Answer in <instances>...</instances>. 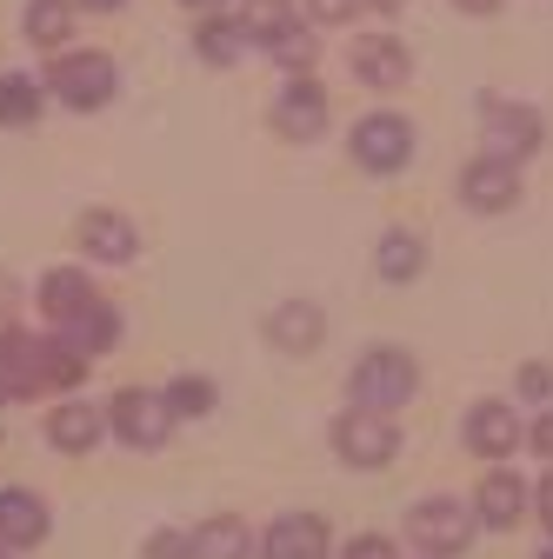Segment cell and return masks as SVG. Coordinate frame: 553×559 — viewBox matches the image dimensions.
Returning a JSON list of instances; mask_svg holds the SVG:
<instances>
[{
	"instance_id": "obj_1",
	"label": "cell",
	"mask_w": 553,
	"mask_h": 559,
	"mask_svg": "<svg viewBox=\"0 0 553 559\" xmlns=\"http://www.w3.org/2000/svg\"><path fill=\"white\" fill-rule=\"evenodd\" d=\"M413 393H421V367H413V354H400V346H374V354H361V367H354V406L400 413Z\"/></svg>"
},
{
	"instance_id": "obj_2",
	"label": "cell",
	"mask_w": 553,
	"mask_h": 559,
	"mask_svg": "<svg viewBox=\"0 0 553 559\" xmlns=\"http://www.w3.org/2000/svg\"><path fill=\"white\" fill-rule=\"evenodd\" d=\"M473 533H480V520H473V507H460L454 493H434V500H421V507H407V539L421 546L427 559L467 552Z\"/></svg>"
},
{
	"instance_id": "obj_3",
	"label": "cell",
	"mask_w": 553,
	"mask_h": 559,
	"mask_svg": "<svg viewBox=\"0 0 553 559\" xmlns=\"http://www.w3.org/2000/svg\"><path fill=\"white\" fill-rule=\"evenodd\" d=\"M480 133H487V160H501V167H520V160H533L540 154V114L527 107V100H501V94H487L480 100Z\"/></svg>"
},
{
	"instance_id": "obj_4",
	"label": "cell",
	"mask_w": 553,
	"mask_h": 559,
	"mask_svg": "<svg viewBox=\"0 0 553 559\" xmlns=\"http://www.w3.org/2000/svg\"><path fill=\"white\" fill-rule=\"evenodd\" d=\"M107 427H114V440H120V447L154 453V447H167V433H174V406H167V393L120 386V393H114V406H107Z\"/></svg>"
},
{
	"instance_id": "obj_5",
	"label": "cell",
	"mask_w": 553,
	"mask_h": 559,
	"mask_svg": "<svg viewBox=\"0 0 553 559\" xmlns=\"http://www.w3.org/2000/svg\"><path fill=\"white\" fill-rule=\"evenodd\" d=\"M333 453L348 460V466H361V473L387 466V460L400 453V427H393V413H367V406H348V413L333 419Z\"/></svg>"
},
{
	"instance_id": "obj_6",
	"label": "cell",
	"mask_w": 553,
	"mask_h": 559,
	"mask_svg": "<svg viewBox=\"0 0 553 559\" xmlns=\"http://www.w3.org/2000/svg\"><path fill=\"white\" fill-rule=\"evenodd\" d=\"M114 60L107 53H94V47H74V53H60L54 67H47V87L67 100V107H81V114H94V107H107L114 100Z\"/></svg>"
},
{
	"instance_id": "obj_7",
	"label": "cell",
	"mask_w": 553,
	"mask_h": 559,
	"mask_svg": "<svg viewBox=\"0 0 553 559\" xmlns=\"http://www.w3.org/2000/svg\"><path fill=\"white\" fill-rule=\"evenodd\" d=\"M348 154H354L367 174H400V167L413 160V127H407L400 114H367V120L354 127V140H348Z\"/></svg>"
},
{
	"instance_id": "obj_8",
	"label": "cell",
	"mask_w": 553,
	"mask_h": 559,
	"mask_svg": "<svg viewBox=\"0 0 553 559\" xmlns=\"http://www.w3.org/2000/svg\"><path fill=\"white\" fill-rule=\"evenodd\" d=\"M527 440V427H520V413L507 406V400H480L473 413H467V447L480 453V460H494V466H507V453Z\"/></svg>"
},
{
	"instance_id": "obj_9",
	"label": "cell",
	"mask_w": 553,
	"mask_h": 559,
	"mask_svg": "<svg viewBox=\"0 0 553 559\" xmlns=\"http://www.w3.org/2000/svg\"><path fill=\"white\" fill-rule=\"evenodd\" d=\"M81 247L101 266H127L133 253H141V234H133V221L114 214V206H87V214H81Z\"/></svg>"
},
{
	"instance_id": "obj_10",
	"label": "cell",
	"mask_w": 553,
	"mask_h": 559,
	"mask_svg": "<svg viewBox=\"0 0 553 559\" xmlns=\"http://www.w3.org/2000/svg\"><path fill=\"white\" fill-rule=\"evenodd\" d=\"M460 200L473 206V214H507V206H520V167H501V160L480 154L460 174Z\"/></svg>"
},
{
	"instance_id": "obj_11",
	"label": "cell",
	"mask_w": 553,
	"mask_h": 559,
	"mask_svg": "<svg viewBox=\"0 0 553 559\" xmlns=\"http://www.w3.org/2000/svg\"><path fill=\"white\" fill-rule=\"evenodd\" d=\"M327 520L320 513H287V520H273L267 539H260V559H327Z\"/></svg>"
},
{
	"instance_id": "obj_12",
	"label": "cell",
	"mask_w": 553,
	"mask_h": 559,
	"mask_svg": "<svg viewBox=\"0 0 553 559\" xmlns=\"http://www.w3.org/2000/svg\"><path fill=\"white\" fill-rule=\"evenodd\" d=\"M520 513H527V486H520V473L494 466L487 479H480V493H473V520L494 526V533H507V526H520Z\"/></svg>"
},
{
	"instance_id": "obj_13",
	"label": "cell",
	"mask_w": 553,
	"mask_h": 559,
	"mask_svg": "<svg viewBox=\"0 0 553 559\" xmlns=\"http://www.w3.org/2000/svg\"><path fill=\"white\" fill-rule=\"evenodd\" d=\"M273 127H281L287 140H314L320 127H327V94H320V81H287V94L273 100Z\"/></svg>"
},
{
	"instance_id": "obj_14",
	"label": "cell",
	"mask_w": 553,
	"mask_h": 559,
	"mask_svg": "<svg viewBox=\"0 0 553 559\" xmlns=\"http://www.w3.org/2000/svg\"><path fill=\"white\" fill-rule=\"evenodd\" d=\"M47 539V500L27 493V486H8L0 493V546H40Z\"/></svg>"
},
{
	"instance_id": "obj_15",
	"label": "cell",
	"mask_w": 553,
	"mask_h": 559,
	"mask_svg": "<svg viewBox=\"0 0 553 559\" xmlns=\"http://www.w3.org/2000/svg\"><path fill=\"white\" fill-rule=\"evenodd\" d=\"M54 340L67 346V354H81V360H94V354H107V346L120 340V313L107 307V300H94L87 313H74L67 326H54Z\"/></svg>"
},
{
	"instance_id": "obj_16",
	"label": "cell",
	"mask_w": 553,
	"mask_h": 559,
	"mask_svg": "<svg viewBox=\"0 0 553 559\" xmlns=\"http://www.w3.org/2000/svg\"><path fill=\"white\" fill-rule=\"evenodd\" d=\"M320 333H327V313H320L314 300H287V307H273V313H267V340H273V346H287V354H314Z\"/></svg>"
},
{
	"instance_id": "obj_17",
	"label": "cell",
	"mask_w": 553,
	"mask_h": 559,
	"mask_svg": "<svg viewBox=\"0 0 553 559\" xmlns=\"http://www.w3.org/2000/svg\"><path fill=\"white\" fill-rule=\"evenodd\" d=\"M354 74L367 81V87H400L407 74H413V60H407V47L400 40H387V34H367V40H354Z\"/></svg>"
},
{
	"instance_id": "obj_18",
	"label": "cell",
	"mask_w": 553,
	"mask_h": 559,
	"mask_svg": "<svg viewBox=\"0 0 553 559\" xmlns=\"http://www.w3.org/2000/svg\"><path fill=\"white\" fill-rule=\"evenodd\" d=\"M40 307H47V320H54V326H67L74 313H87V307H94V280H87L81 266H54V273L40 280Z\"/></svg>"
},
{
	"instance_id": "obj_19",
	"label": "cell",
	"mask_w": 553,
	"mask_h": 559,
	"mask_svg": "<svg viewBox=\"0 0 553 559\" xmlns=\"http://www.w3.org/2000/svg\"><path fill=\"white\" fill-rule=\"evenodd\" d=\"M101 419H107V413H94V406H81V400H67V406L47 413V440H54L60 453H87V447L101 440Z\"/></svg>"
},
{
	"instance_id": "obj_20",
	"label": "cell",
	"mask_w": 553,
	"mask_h": 559,
	"mask_svg": "<svg viewBox=\"0 0 553 559\" xmlns=\"http://www.w3.org/2000/svg\"><path fill=\"white\" fill-rule=\"evenodd\" d=\"M254 552V539H247V526L240 520H207L200 533H193V559H247Z\"/></svg>"
},
{
	"instance_id": "obj_21",
	"label": "cell",
	"mask_w": 553,
	"mask_h": 559,
	"mask_svg": "<svg viewBox=\"0 0 553 559\" xmlns=\"http://www.w3.org/2000/svg\"><path fill=\"white\" fill-rule=\"evenodd\" d=\"M74 34V0H27V40L34 47H60Z\"/></svg>"
},
{
	"instance_id": "obj_22",
	"label": "cell",
	"mask_w": 553,
	"mask_h": 559,
	"mask_svg": "<svg viewBox=\"0 0 553 559\" xmlns=\"http://www.w3.org/2000/svg\"><path fill=\"white\" fill-rule=\"evenodd\" d=\"M193 47H200V60H207V67H234V60H240V47H247V27H240V21H200Z\"/></svg>"
},
{
	"instance_id": "obj_23",
	"label": "cell",
	"mask_w": 553,
	"mask_h": 559,
	"mask_svg": "<svg viewBox=\"0 0 553 559\" xmlns=\"http://www.w3.org/2000/svg\"><path fill=\"white\" fill-rule=\"evenodd\" d=\"M40 120V81L8 74L0 81V127H34Z\"/></svg>"
},
{
	"instance_id": "obj_24",
	"label": "cell",
	"mask_w": 553,
	"mask_h": 559,
	"mask_svg": "<svg viewBox=\"0 0 553 559\" xmlns=\"http://www.w3.org/2000/svg\"><path fill=\"white\" fill-rule=\"evenodd\" d=\"M421 266H427L421 234H387V240H380V280H413Z\"/></svg>"
},
{
	"instance_id": "obj_25",
	"label": "cell",
	"mask_w": 553,
	"mask_h": 559,
	"mask_svg": "<svg viewBox=\"0 0 553 559\" xmlns=\"http://www.w3.org/2000/svg\"><path fill=\"white\" fill-rule=\"evenodd\" d=\"M240 27H247V34H267V40H281V34H294L301 21H294V0H247V8H240Z\"/></svg>"
},
{
	"instance_id": "obj_26",
	"label": "cell",
	"mask_w": 553,
	"mask_h": 559,
	"mask_svg": "<svg viewBox=\"0 0 553 559\" xmlns=\"http://www.w3.org/2000/svg\"><path fill=\"white\" fill-rule=\"evenodd\" d=\"M167 406H174V419H200V413H214V380H200V373L174 380V386H167Z\"/></svg>"
},
{
	"instance_id": "obj_27",
	"label": "cell",
	"mask_w": 553,
	"mask_h": 559,
	"mask_svg": "<svg viewBox=\"0 0 553 559\" xmlns=\"http://www.w3.org/2000/svg\"><path fill=\"white\" fill-rule=\"evenodd\" d=\"M314 53H320V47H314V34H307V27H294V34H281V40H273V60H281V67H294V81H301L307 67H314Z\"/></svg>"
},
{
	"instance_id": "obj_28",
	"label": "cell",
	"mask_w": 553,
	"mask_h": 559,
	"mask_svg": "<svg viewBox=\"0 0 553 559\" xmlns=\"http://www.w3.org/2000/svg\"><path fill=\"white\" fill-rule=\"evenodd\" d=\"M340 559H393V539L387 533H361V539H348V552Z\"/></svg>"
},
{
	"instance_id": "obj_29",
	"label": "cell",
	"mask_w": 553,
	"mask_h": 559,
	"mask_svg": "<svg viewBox=\"0 0 553 559\" xmlns=\"http://www.w3.org/2000/svg\"><path fill=\"white\" fill-rule=\"evenodd\" d=\"M520 393H527V400H553V367L527 360V367H520Z\"/></svg>"
},
{
	"instance_id": "obj_30",
	"label": "cell",
	"mask_w": 553,
	"mask_h": 559,
	"mask_svg": "<svg viewBox=\"0 0 553 559\" xmlns=\"http://www.w3.org/2000/svg\"><path fill=\"white\" fill-rule=\"evenodd\" d=\"M148 559H193V539H180V533L167 526V533L148 539Z\"/></svg>"
},
{
	"instance_id": "obj_31",
	"label": "cell",
	"mask_w": 553,
	"mask_h": 559,
	"mask_svg": "<svg viewBox=\"0 0 553 559\" xmlns=\"http://www.w3.org/2000/svg\"><path fill=\"white\" fill-rule=\"evenodd\" d=\"M307 14L333 27V21H354V14H361V0H307Z\"/></svg>"
},
{
	"instance_id": "obj_32",
	"label": "cell",
	"mask_w": 553,
	"mask_h": 559,
	"mask_svg": "<svg viewBox=\"0 0 553 559\" xmlns=\"http://www.w3.org/2000/svg\"><path fill=\"white\" fill-rule=\"evenodd\" d=\"M527 447H533L540 460H553V413H540L533 427H527Z\"/></svg>"
},
{
	"instance_id": "obj_33",
	"label": "cell",
	"mask_w": 553,
	"mask_h": 559,
	"mask_svg": "<svg viewBox=\"0 0 553 559\" xmlns=\"http://www.w3.org/2000/svg\"><path fill=\"white\" fill-rule=\"evenodd\" d=\"M533 513H540V526H546V533H553V473H546V479H540V493H533Z\"/></svg>"
},
{
	"instance_id": "obj_34",
	"label": "cell",
	"mask_w": 553,
	"mask_h": 559,
	"mask_svg": "<svg viewBox=\"0 0 553 559\" xmlns=\"http://www.w3.org/2000/svg\"><path fill=\"white\" fill-rule=\"evenodd\" d=\"M454 8H460V14H494L501 0H454Z\"/></svg>"
},
{
	"instance_id": "obj_35",
	"label": "cell",
	"mask_w": 553,
	"mask_h": 559,
	"mask_svg": "<svg viewBox=\"0 0 553 559\" xmlns=\"http://www.w3.org/2000/svg\"><path fill=\"white\" fill-rule=\"evenodd\" d=\"M81 8H94V14H114V8H120V0H81Z\"/></svg>"
},
{
	"instance_id": "obj_36",
	"label": "cell",
	"mask_w": 553,
	"mask_h": 559,
	"mask_svg": "<svg viewBox=\"0 0 553 559\" xmlns=\"http://www.w3.org/2000/svg\"><path fill=\"white\" fill-rule=\"evenodd\" d=\"M187 8H200V14H214V8H227V0H187Z\"/></svg>"
},
{
	"instance_id": "obj_37",
	"label": "cell",
	"mask_w": 553,
	"mask_h": 559,
	"mask_svg": "<svg viewBox=\"0 0 553 559\" xmlns=\"http://www.w3.org/2000/svg\"><path fill=\"white\" fill-rule=\"evenodd\" d=\"M374 8H387V14H393V8H400V0H374Z\"/></svg>"
},
{
	"instance_id": "obj_38",
	"label": "cell",
	"mask_w": 553,
	"mask_h": 559,
	"mask_svg": "<svg viewBox=\"0 0 553 559\" xmlns=\"http://www.w3.org/2000/svg\"><path fill=\"white\" fill-rule=\"evenodd\" d=\"M0 406H8V386H0Z\"/></svg>"
},
{
	"instance_id": "obj_39",
	"label": "cell",
	"mask_w": 553,
	"mask_h": 559,
	"mask_svg": "<svg viewBox=\"0 0 553 559\" xmlns=\"http://www.w3.org/2000/svg\"><path fill=\"white\" fill-rule=\"evenodd\" d=\"M540 559H553V546H546V552H540Z\"/></svg>"
}]
</instances>
